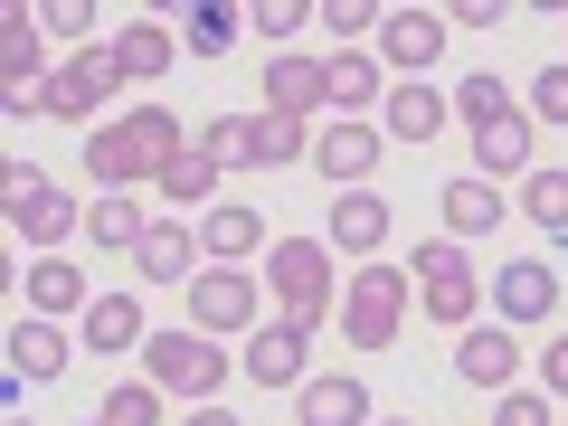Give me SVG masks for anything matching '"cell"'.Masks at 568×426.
<instances>
[{
    "mask_svg": "<svg viewBox=\"0 0 568 426\" xmlns=\"http://www.w3.org/2000/svg\"><path fill=\"white\" fill-rule=\"evenodd\" d=\"M142 342H152V332H142V304H133V294H95V304H85V351L114 361V351H142Z\"/></svg>",
    "mask_w": 568,
    "mask_h": 426,
    "instance_id": "obj_19",
    "label": "cell"
},
{
    "mask_svg": "<svg viewBox=\"0 0 568 426\" xmlns=\"http://www.w3.org/2000/svg\"><path fill=\"white\" fill-rule=\"evenodd\" d=\"M200 152L219 171H265V114H219L200 123Z\"/></svg>",
    "mask_w": 568,
    "mask_h": 426,
    "instance_id": "obj_17",
    "label": "cell"
},
{
    "mask_svg": "<svg viewBox=\"0 0 568 426\" xmlns=\"http://www.w3.org/2000/svg\"><path fill=\"white\" fill-rule=\"evenodd\" d=\"M503 77H465V85H455V114H465V133H474V123H493V114H503Z\"/></svg>",
    "mask_w": 568,
    "mask_h": 426,
    "instance_id": "obj_34",
    "label": "cell"
},
{
    "mask_svg": "<svg viewBox=\"0 0 568 426\" xmlns=\"http://www.w3.org/2000/svg\"><path fill=\"white\" fill-rule=\"evenodd\" d=\"M540 379H549V398H568V332L540 351Z\"/></svg>",
    "mask_w": 568,
    "mask_h": 426,
    "instance_id": "obj_41",
    "label": "cell"
},
{
    "mask_svg": "<svg viewBox=\"0 0 568 426\" xmlns=\"http://www.w3.org/2000/svg\"><path fill=\"white\" fill-rule=\"evenodd\" d=\"M549 313H559V275H549L540 256H521V265L493 275V323H549Z\"/></svg>",
    "mask_w": 568,
    "mask_h": 426,
    "instance_id": "obj_11",
    "label": "cell"
},
{
    "mask_svg": "<svg viewBox=\"0 0 568 426\" xmlns=\"http://www.w3.org/2000/svg\"><path fill=\"white\" fill-rule=\"evenodd\" d=\"M521 209L549 227V237H568V171H530V190H521Z\"/></svg>",
    "mask_w": 568,
    "mask_h": 426,
    "instance_id": "obj_32",
    "label": "cell"
},
{
    "mask_svg": "<svg viewBox=\"0 0 568 426\" xmlns=\"http://www.w3.org/2000/svg\"><path fill=\"white\" fill-rule=\"evenodd\" d=\"M85 227H95V237H104V246H123V256H133V246H142V237H152V219H142V209H133V200H95V209H85Z\"/></svg>",
    "mask_w": 568,
    "mask_h": 426,
    "instance_id": "obj_30",
    "label": "cell"
},
{
    "mask_svg": "<svg viewBox=\"0 0 568 426\" xmlns=\"http://www.w3.org/2000/svg\"><path fill=\"white\" fill-rule=\"evenodd\" d=\"M114 48H123V67H133V77H162V67L181 58L162 20H133V29H114Z\"/></svg>",
    "mask_w": 568,
    "mask_h": 426,
    "instance_id": "obj_28",
    "label": "cell"
},
{
    "mask_svg": "<svg viewBox=\"0 0 568 426\" xmlns=\"http://www.w3.org/2000/svg\"><path fill=\"white\" fill-rule=\"evenodd\" d=\"M493 426H559V417H549V398H530V388H503Z\"/></svg>",
    "mask_w": 568,
    "mask_h": 426,
    "instance_id": "obj_38",
    "label": "cell"
},
{
    "mask_svg": "<svg viewBox=\"0 0 568 426\" xmlns=\"http://www.w3.org/2000/svg\"><path fill=\"white\" fill-rule=\"evenodd\" d=\"M246 323H256V275H237V265L190 275V332H246Z\"/></svg>",
    "mask_w": 568,
    "mask_h": 426,
    "instance_id": "obj_7",
    "label": "cell"
},
{
    "mask_svg": "<svg viewBox=\"0 0 568 426\" xmlns=\"http://www.w3.org/2000/svg\"><path fill=\"white\" fill-rule=\"evenodd\" d=\"M503 20H511V0H465V10H455V29H474V39H493Z\"/></svg>",
    "mask_w": 568,
    "mask_h": 426,
    "instance_id": "obj_40",
    "label": "cell"
},
{
    "mask_svg": "<svg viewBox=\"0 0 568 426\" xmlns=\"http://www.w3.org/2000/svg\"><path fill=\"white\" fill-rule=\"evenodd\" d=\"M530 114H540V123H568V67H540V77H530Z\"/></svg>",
    "mask_w": 568,
    "mask_h": 426,
    "instance_id": "obj_37",
    "label": "cell"
},
{
    "mask_svg": "<svg viewBox=\"0 0 568 426\" xmlns=\"http://www.w3.org/2000/svg\"><path fill=\"white\" fill-rule=\"evenodd\" d=\"M142 284H190V227H152V237L133 246Z\"/></svg>",
    "mask_w": 568,
    "mask_h": 426,
    "instance_id": "obj_27",
    "label": "cell"
},
{
    "mask_svg": "<svg viewBox=\"0 0 568 426\" xmlns=\"http://www.w3.org/2000/svg\"><path fill=\"white\" fill-rule=\"evenodd\" d=\"M29 304H39V313H85L95 294H85V275L67 256H39V265H29Z\"/></svg>",
    "mask_w": 568,
    "mask_h": 426,
    "instance_id": "obj_25",
    "label": "cell"
},
{
    "mask_svg": "<svg viewBox=\"0 0 568 426\" xmlns=\"http://www.w3.org/2000/svg\"><path fill=\"white\" fill-rule=\"evenodd\" d=\"M332 246H342V256H379L388 246V200L342 190V200H332Z\"/></svg>",
    "mask_w": 568,
    "mask_h": 426,
    "instance_id": "obj_16",
    "label": "cell"
},
{
    "mask_svg": "<svg viewBox=\"0 0 568 426\" xmlns=\"http://www.w3.org/2000/svg\"><path fill=\"white\" fill-rule=\"evenodd\" d=\"M190 426H237V417H227V407H209V398H200V417H190Z\"/></svg>",
    "mask_w": 568,
    "mask_h": 426,
    "instance_id": "obj_42",
    "label": "cell"
},
{
    "mask_svg": "<svg viewBox=\"0 0 568 426\" xmlns=\"http://www.w3.org/2000/svg\"><path fill=\"white\" fill-rule=\"evenodd\" d=\"M95 426H104V417H95Z\"/></svg>",
    "mask_w": 568,
    "mask_h": 426,
    "instance_id": "obj_45",
    "label": "cell"
},
{
    "mask_svg": "<svg viewBox=\"0 0 568 426\" xmlns=\"http://www.w3.org/2000/svg\"><path fill=\"white\" fill-rule=\"evenodd\" d=\"M0 77H10V123H39V20L29 10H10L0 20Z\"/></svg>",
    "mask_w": 568,
    "mask_h": 426,
    "instance_id": "obj_8",
    "label": "cell"
},
{
    "mask_svg": "<svg viewBox=\"0 0 568 426\" xmlns=\"http://www.w3.org/2000/svg\"><path fill=\"white\" fill-rule=\"evenodd\" d=\"M142 379L162 388V398H219L227 351H209V332L171 323V332H152V342H142Z\"/></svg>",
    "mask_w": 568,
    "mask_h": 426,
    "instance_id": "obj_4",
    "label": "cell"
},
{
    "mask_svg": "<svg viewBox=\"0 0 568 426\" xmlns=\"http://www.w3.org/2000/svg\"><path fill=\"white\" fill-rule=\"evenodd\" d=\"M379 20H388V10H369V0H332V10H323L332 39H379Z\"/></svg>",
    "mask_w": 568,
    "mask_h": 426,
    "instance_id": "obj_36",
    "label": "cell"
},
{
    "mask_svg": "<svg viewBox=\"0 0 568 426\" xmlns=\"http://www.w3.org/2000/svg\"><path fill=\"white\" fill-rule=\"evenodd\" d=\"M407 275H417V304L436 313V323H455V332H465L474 313H484V275H474V256H465L455 237L417 246V265H407Z\"/></svg>",
    "mask_w": 568,
    "mask_h": 426,
    "instance_id": "obj_5",
    "label": "cell"
},
{
    "mask_svg": "<svg viewBox=\"0 0 568 426\" xmlns=\"http://www.w3.org/2000/svg\"><path fill=\"white\" fill-rule=\"evenodd\" d=\"M446 10H388V20H379V58L388 67H407V85H417V67H436V58H446Z\"/></svg>",
    "mask_w": 568,
    "mask_h": 426,
    "instance_id": "obj_10",
    "label": "cell"
},
{
    "mask_svg": "<svg viewBox=\"0 0 568 426\" xmlns=\"http://www.w3.org/2000/svg\"><path fill=\"white\" fill-rule=\"evenodd\" d=\"M369 426H398V417H369Z\"/></svg>",
    "mask_w": 568,
    "mask_h": 426,
    "instance_id": "obj_43",
    "label": "cell"
},
{
    "mask_svg": "<svg viewBox=\"0 0 568 426\" xmlns=\"http://www.w3.org/2000/svg\"><path fill=\"white\" fill-rule=\"evenodd\" d=\"M104 426H162V388H152V379L104 388Z\"/></svg>",
    "mask_w": 568,
    "mask_h": 426,
    "instance_id": "obj_31",
    "label": "cell"
},
{
    "mask_svg": "<svg viewBox=\"0 0 568 426\" xmlns=\"http://www.w3.org/2000/svg\"><path fill=\"white\" fill-rule=\"evenodd\" d=\"M294 417L304 426H369V388L361 379H304L294 388Z\"/></svg>",
    "mask_w": 568,
    "mask_h": 426,
    "instance_id": "obj_18",
    "label": "cell"
},
{
    "mask_svg": "<svg viewBox=\"0 0 568 426\" xmlns=\"http://www.w3.org/2000/svg\"><path fill=\"white\" fill-rule=\"evenodd\" d=\"M436 200H446V227H455V237H484V227H503V190H493L484 171H465V181H446Z\"/></svg>",
    "mask_w": 568,
    "mask_h": 426,
    "instance_id": "obj_21",
    "label": "cell"
},
{
    "mask_svg": "<svg viewBox=\"0 0 568 426\" xmlns=\"http://www.w3.org/2000/svg\"><path fill=\"white\" fill-rule=\"evenodd\" d=\"M200 246L219 265H237V256H256V246H265V219H256V209H237V200H219V209H200Z\"/></svg>",
    "mask_w": 568,
    "mask_h": 426,
    "instance_id": "obj_20",
    "label": "cell"
},
{
    "mask_svg": "<svg viewBox=\"0 0 568 426\" xmlns=\"http://www.w3.org/2000/svg\"><path fill=\"white\" fill-rule=\"evenodd\" d=\"M304 20H313L304 0H256V10H246V29H256V39H294Z\"/></svg>",
    "mask_w": 568,
    "mask_h": 426,
    "instance_id": "obj_35",
    "label": "cell"
},
{
    "mask_svg": "<svg viewBox=\"0 0 568 426\" xmlns=\"http://www.w3.org/2000/svg\"><path fill=\"white\" fill-rule=\"evenodd\" d=\"M304 351H313V332H294V323H275V332H256V342H246V379L256 388H304L313 369H304Z\"/></svg>",
    "mask_w": 568,
    "mask_h": 426,
    "instance_id": "obj_13",
    "label": "cell"
},
{
    "mask_svg": "<svg viewBox=\"0 0 568 426\" xmlns=\"http://www.w3.org/2000/svg\"><path fill=\"white\" fill-rule=\"evenodd\" d=\"M58 369H67L58 323H48V313H29V323L10 332V379H58Z\"/></svg>",
    "mask_w": 568,
    "mask_h": 426,
    "instance_id": "obj_22",
    "label": "cell"
},
{
    "mask_svg": "<svg viewBox=\"0 0 568 426\" xmlns=\"http://www.w3.org/2000/svg\"><path fill=\"white\" fill-rule=\"evenodd\" d=\"M323 85L342 114H361V104H388L379 95V58H361V48H342V58H323Z\"/></svg>",
    "mask_w": 568,
    "mask_h": 426,
    "instance_id": "obj_24",
    "label": "cell"
},
{
    "mask_svg": "<svg viewBox=\"0 0 568 426\" xmlns=\"http://www.w3.org/2000/svg\"><path fill=\"white\" fill-rule=\"evenodd\" d=\"M265 104H275L284 123H304V114H323V104H332V85H323V67H313V58H284V48H275V58H265Z\"/></svg>",
    "mask_w": 568,
    "mask_h": 426,
    "instance_id": "obj_14",
    "label": "cell"
},
{
    "mask_svg": "<svg viewBox=\"0 0 568 426\" xmlns=\"http://www.w3.org/2000/svg\"><path fill=\"white\" fill-rule=\"evenodd\" d=\"M181 152H190L181 114H171V104H133V114H114V123L85 133V181L114 200L123 181H162V162H181Z\"/></svg>",
    "mask_w": 568,
    "mask_h": 426,
    "instance_id": "obj_1",
    "label": "cell"
},
{
    "mask_svg": "<svg viewBox=\"0 0 568 426\" xmlns=\"http://www.w3.org/2000/svg\"><path fill=\"white\" fill-rule=\"evenodd\" d=\"M313 162H323L332 190H361L369 171H379V133H369V123H323V133H313Z\"/></svg>",
    "mask_w": 568,
    "mask_h": 426,
    "instance_id": "obj_12",
    "label": "cell"
},
{
    "mask_svg": "<svg viewBox=\"0 0 568 426\" xmlns=\"http://www.w3.org/2000/svg\"><path fill=\"white\" fill-rule=\"evenodd\" d=\"M407 294H417V275H407V265H379V256H369L361 275L342 284V332H351V351H388V342H398Z\"/></svg>",
    "mask_w": 568,
    "mask_h": 426,
    "instance_id": "obj_3",
    "label": "cell"
},
{
    "mask_svg": "<svg viewBox=\"0 0 568 426\" xmlns=\"http://www.w3.org/2000/svg\"><path fill=\"white\" fill-rule=\"evenodd\" d=\"M219 48H237V10L227 0H200L190 10V58H219Z\"/></svg>",
    "mask_w": 568,
    "mask_h": 426,
    "instance_id": "obj_33",
    "label": "cell"
},
{
    "mask_svg": "<svg viewBox=\"0 0 568 426\" xmlns=\"http://www.w3.org/2000/svg\"><path fill=\"white\" fill-rule=\"evenodd\" d=\"M474 171H484V181L530 171V123H521V104H503L493 123H474Z\"/></svg>",
    "mask_w": 568,
    "mask_h": 426,
    "instance_id": "obj_15",
    "label": "cell"
},
{
    "mask_svg": "<svg viewBox=\"0 0 568 426\" xmlns=\"http://www.w3.org/2000/svg\"><path fill=\"white\" fill-rule=\"evenodd\" d=\"M511 369H521V342H511V323H465V342H455V379L503 398Z\"/></svg>",
    "mask_w": 568,
    "mask_h": 426,
    "instance_id": "obj_9",
    "label": "cell"
},
{
    "mask_svg": "<svg viewBox=\"0 0 568 426\" xmlns=\"http://www.w3.org/2000/svg\"><path fill=\"white\" fill-rule=\"evenodd\" d=\"M379 114H388V133H398V142H426L436 123L455 114V95H436V85H398V95H388Z\"/></svg>",
    "mask_w": 568,
    "mask_h": 426,
    "instance_id": "obj_23",
    "label": "cell"
},
{
    "mask_svg": "<svg viewBox=\"0 0 568 426\" xmlns=\"http://www.w3.org/2000/svg\"><path fill=\"white\" fill-rule=\"evenodd\" d=\"M0 190H10V227H20L29 246H58L67 227H77V209H67V190L48 181L39 162H10V181H0Z\"/></svg>",
    "mask_w": 568,
    "mask_h": 426,
    "instance_id": "obj_6",
    "label": "cell"
},
{
    "mask_svg": "<svg viewBox=\"0 0 568 426\" xmlns=\"http://www.w3.org/2000/svg\"><path fill=\"white\" fill-rule=\"evenodd\" d=\"M48 39H95V0H58L48 10Z\"/></svg>",
    "mask_w": 568,
    "mask_h": 426,
    "instance_id": "obj_39",
    "label": "cell"
},
{
    "mask_svg": "<svg viewBox=\"0 0 568 426\" xmlns=\"http://www.w3.org/2000/svg\"><path fill=\"white\" fill-rule=\"evenodd\" d=\"M162 200H219V162H209V152H200V142H190V152H181V162H162Z\"/></svg>",
    "mask_w": 568,
    "mask_h": 426,
    "instance_id": "obj_29",
    "label": "cell"
},
{
    "mask_svg": "<svg viewBox=\"0 0 568 426\" xmlns=\"http://www.w3.org/2000/svg\"><path fill=\"white\" fill-rule=\"evenodd\" d=\"M67 77H77V85H85V104L104 114V104H114V85L133 77V67H123V48L104 39V48H77V58H67Z\"/></svg>",
    "mask_w": 568,
    "mask_h": 426,
    "instance_id": "obj_26",
    "label": "cell"
},
{
    "mask_svg": "<svg viewBox=\"0 0 568 426\" xmlns=\"http://www.w3.org/2000/svg\"><path fill=\"white\" fill-rule=\"evenodd\" d=\"M10 426H20V417H10Z\"/></svg>",
    "mask_w": 568,
    "mask_h": 426,
    "instance_id": "obj_44",
    "label": "cell"
},
{
    "mask_svg": "<svg viewBox=\"0 0 568 426\" xmlns=\"http://www.w3.org/2000/svg\"><path fill=\"white\" fill-rule=\"evenodd\" d=\"M265 284L294 332H323L332 323V237H275L265 246Z\"/></svg>",
    "mask_w": 568,
    "mask_h": 426,
    "instance_id": "obj_2",
    "label": "cell"
}]
</instances>
